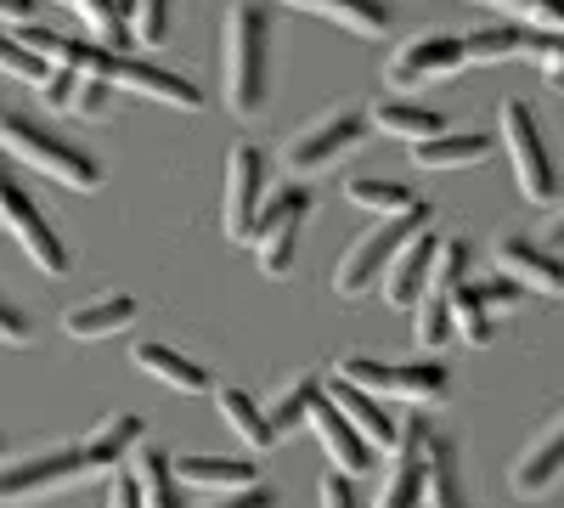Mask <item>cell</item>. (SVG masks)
I'll return each instance as SVG.
<instances>
[{
	"instance_id": "cell-1",
	"label": "cell",
	"mask_w": 564,
	"mask_h": 508,
	"mask_svg": "<svg viewBox=\"0 0 564 508\" xmlns=\"http://www.w3.org/2000/svg\"><path fill=\"white\" fill-rule=\"evenodd\" d=\"M276 97V23L265 0H226L220 12V102L231 119H265Z\"/></svg>"
},
{
	"instance_id": "cell-2",
	"label": "cell",
	"mask_w": 564,
	"mask_h": 508,
	"mask_svg": "<svg viewBox=\"0 0 564 508\" xmlns=\"http://www.w3.org/2000/svg\"><path fill=\"white\" fill-rule=\"evenodd\" d=\"M0 153H7L12 164H29L40 175L63 181L68 193H97L102 181H108V170H102L97 153H85L79 142H68V136L45 130V125H34L23 114H0Z\"/></svg>"
},
{
	"instance_id": "cell-3",
	"label": "cell",
	"mask_w": 564,
	"mask_h": 508,
	"mask_svg": "<svg viewBox=\"0 0 564 508\" xmlns=\"http://www.w3.org/2000/svg\"><path fill=\"white\" fill-rule=\"evenodd\" d=\"M0 233H7L23 255H29V266L34 271H45V277H68V244H63V233L52 220H45V209L34 204V193L18 181V170H12V159L0 153Z\"/></svg>"
},
{
	"instance_id": "cell-4",
	"label": "cell",
	"mask_w": 564,
	"mask_h": 508,
	"mask_svg": "<svg viewBox=\"0 0 564 508\" xmlns=\"http://www.w3.org/2000/svg\"><path fill=\"white\" fill-rule=\"evenodd\" d=\"M334 374L367 396H395L412 407H441L452 396V374L446 361L423 356V361H379V356H339Z\"/></svg>"
},
{
	"instance_id": "cell-5",
	"label": "cell",
	"mask_w": 564,
	"mask_h": 508,
	"mask_svg": "<svg viewBox=\"0 0 564 508\" xmlns=\"http://www.w3.org/2000/svg\"><path fill=\"white\" fill-rule=\"evenodd\" d=\"M85 74L108 79L113 90H130V97H148V102H164V108H181V114H204V90L186 74H170V68H159L148 57L113 52V45H102V40H90Z\"/></svg>"
},
{
	"instance_id": "cell-6",
	"label": "cell",
	"mask_w": 564,
	"mask_h": 508,
	"mask_svg": "<svg viewBox=\"0 0 564 508\" xmlns=\"http://www.w3.org/2000/svg\"><path fill=\"white\" fill-rule=\"evenodd\" d=\"M423 226H430V204H417V209H406V215H384V220H372L367 233L339 255V266H334V294H339V300H361V294L384 277L390 255H395L412 233H423Z\"/></svg>"
},
{
	"instance_id": "cell-7",
	"label": "cell",
	"mask_w": 564,
	"mask_h": 508,
	"mask_svg": "<svg viewBox=\"0 0 564 508\" xmlns=\"http://www.w3.org/2000/svg\"><path fill=\"white\" fill-rule=\"evenodd\" d=\"M367 130H372L367 108L339 102V108L316 114L305 130H294V136H289V148H282V164H289L294 175H327V170L345 164V159L367 142Z\"/></svg>"
},
{
	"instance_id": "cell-8",
	"label": "cell",
	"mask_w": 564,
	"mask_h": 508,
	"mask_svg": "<svg viewBox=\"0 0 564 508\" xmlns=\"http://www.w3.org/2000/svg\"><path fill=\"white\" fill-rule=\"evenodd\" d=\"M497 136H502V153L513 164V181H520V193L531 204H553L558 193V170H553V153H547V136L531 114L525 97H508L497 108Z\"/></svg>"
},
{
	"instance_id": "cell-9",
	"label": "cell",
	"mask_w": 564,
	"mask_h": 508,
	"mask_svg": "<svg viewBox=\"0 0 564 508\" xmlns=\"http://www.w3.org/2000/svg\"><path fill=\"white\" fill-rule=\"evenodd\" d=\"M85 480H90V469H85L79 446H45L29 457H7L0 464V508H29L57 491H74Z\"/></svg>"
},
{
	"instance_id": "cell-10",
	"label": "cell",
	"mask_w": 564,
	"mask_h": 508,
	"mask_svg": "<svg viewBox=\"0 0 564 508\" xmlns=\"http://www.w3.org/2000/svg\"><path fill=\"white\" fill-rule=\"evenodd\" d=\"M265 193H271V159L260 142H231L226 148V204H220V233L231 244H249L254 238V220L265 209Z\"/></svg>"
},
{
	"instance_id": "cell-11",
	"label": "cell",
	"mask_w": 564,
	"mask_h": 508,
	"mask_svg": "<svg viewBox=\"0 0 564 508\" xmlns=\"http://www.w3.org/2000/svg\"><path fill=\"white\" fill-rule=\"evenodd\" d=\"M305 220H311V187H276L265 193V209L254 220V260L265 277H289L294 271V255H300V233H305Z\"/></svg>"
},
{
	"instance_id": "cell-12",
	"label": "cell",
	"mask_w": 564,
	"mask_h": 508,
	"mask_svg": "<svg viewBox=\"0 0 564 508\" xmlns=\"http://www.w3.org/2000/svg\"><path fill=\"white\" fill-rule=\"evenodd\" d=\"M468 63H463V34H446V29H423L412 40H401L390 52V90L395 97H412L423 85H441V79H457Z\"/></svg>"
},
{
	"instance_id": "cell-13",
	"label": "cell",
	"mask_w": 564,
	"mask_h": 508,
	"mask_svg": "<svg viewBox=\"0 0 564 508\" xmlns=\"http://www.w3.org/2000/svg\"><path fill=\"white\" fill-rule=\"evenodd\" d=\"M468 277V244L463 238H441L435 249V271L423 294L412 300V328H417V345H446L452 339V289Z\"/></svg>"
},
{
	"instance_id": "cell-14",
	"label": "cell",
	"mask_w": 564,
	"mask_h": 508,
	"mask_svg": "<svg viewBox=\"0 0 564 508\" xmlns=\"http://www.w3.org/2000/svg\"><path fill=\"white\" fill-rule=\"evenodd\" d=\"M525 300V289L513 277H491V283H463L452 289V334L463 345H491L497 334V311H513Z\"/></svg>"
},
{
	"instance_id": "cell-15",
	"label": "cell",
	"mask_w": 564,
	"mask_h": 508,
	"mask_svg": "<svg viewBox=\"0 0 564 508\" xmlns=\"http://www.w3.org/2000/svg\"><path fill=\"white\" fill-rule=\"evenodd\" d=\"M491 255H497V271L513 277L525 294H564V255H553L547 244L525 233H497Z\"/></svg>"
},
{
	"instance_id": "cell-16",
	"label": "cell",
	"mask_w": 564,
	"mask_h": 508,
	"mask_svg": "<svg viewBox=\"0 0 564 508\" xmlns=\"http://www.w3.org/2000/svg\"><path fill=\"white\" fill-rule=\"evenodd\" d=\"M423 435H430V424L412 412L390 446V475H384V491L372 508H423Z\"/></svg>"
},
{
	"instance_id": "cell-17",
	"label": "cell",
	"mask_w": 564,
	"mask_h": 508,
	"mask_svg": "<svg viewBox=\"0 0 564 508\" xmlns=\"http://www.w3.org/2000/svg\"><path fill=\"white\" fill-rule=\"evenodd\" d=\"M558 475H564V412H553V419L525 441V452L513 457V469H508V486L520 497H542Z\"/></svg>"
},
{
	"instance_id": "cell-18",
	"label": "cell",
	"mask_w": 564,
	"mask_h": 508,
	"mask_svg": "<svg viewBox=\"0 0 564 508\" xmlns=\"http://www.w3.org/2000/svg\"><path fill=\"white\" fill-rule=\"evenodd\" d=\"M435 249H441V233L435 226H423V233H412L395 255H390V266H384V300L395 305V311H412V300L423 294V283H430V271H435Z\"/></svg>"
},
{
	"instance_id": "cell-19",
	"label": "cell",
	"mask_w": 564,
	"mask_h": 508,
	"mask_svg": "<svg viewBox=\"0 0 564 508\" xmlns=\"http://www.w3.org/2000/svg\"><path fill=\"white\" fill-rule=\"evenodd\" d=\"M322 396L334 401L345 419L356 424V435L372 446V452H390L395 446V435H401V419H390V407L379 401V396H367V390H356V385H345L339 374H327L322 379Z\"/></svg>"
},
{
	"instance_id": "cell-20",
	"label": "cell",
	"mask_w": 564,
	"mask_h": 508,
	"mask_svg": "<svg viewBox=\"0 0 564 508\" xmlns=\"http://www.w3.org/2000/svg\"><path fill=\"white\" fill-rule=\"evenodd\" d=\"M305 430L322 441V452H327V464H334L339 475H361L367 469V457H372V446L356 435V424L345 419V412L327 401V396H316L311 401V419H305Z\"/></svg>"
},
{
	"instance_id": "cell-21",
	"label": "cell",
	"mask_w": 564,
	"mask_h": 508,
	"mask_svg": "<svg viewBox=\"0 0 564 508\" xmlns=\"http://www.w3.org/2000/svg\"><path fill=\"white\" fill-rule=\"evenodd\" d=\"M141 435H148V424H141L135 412H108V419L79 441V457H85L90 480H97V475L108 480L113 469H124V464H130V452L141 446Z\"/></svg>"
},
{
	"instance_id": "cell-22",
	"label": "cell",
	"mask_w": 564,
	"mask_h": 508,
	"mask_svg": "<svg viewBox=\"0 0 564 508\" xmlns=\"http://www.w3.org/2000/svg\"><path fill=\"white\" fill-rule=\"evenodd\" d=\"M423 508H475L463 486V464H457V441L430 430L423 435Z\"/></svg>"
},
{
	"instance_id": "cell-23",
	"label": "cell",
	"mask_w": 564,
	"mask_h": 508,
	"mask_svg": "<svg viewBox=\"0 0 564 508\" xmlns=\"http://www.w3.org/2000/svg\"><path fill=\"white\" fill-rule=\"evenodd\" d=\"M276 7H294V12H311V18H327L361 40H384L395 29V12L390 0H276Z\"/></svg>"
},
{
	"instance_id": "cell-24",
	"label": "cell",
	"mask_w": 564,
	"mask_h": 508,
	"mask_svg": "<svg viewBox=\"0 0 564 508\" xmlns=\"http://www.w3.org/2000/svg\"><path fill=\"white\" fill-rule=\"evenodd\" d=\"M170 469L181 486H204V491H243L260 486V469L249 457H215V452H181L170 457Z\"/></svg>"
},
{
	"instance_id": "cell-25",
	"label": "cell",
	"mask_w": 564,
	"mask_h": 508,
	"mask_svg": "<svg viewBox=\"0 0 564 508\" xmlns=\"http://www.w3.org/2000/svg\"><path fill=\"white\" fill-rule=\"evenodd\" d=\"M130 322H135V300L124 289H113V294H90V300L68 305L63 311V334L68 339H108V334H124Z\"/></svg>"
},
{
	"instance_id": "cell-26",
	"label": "cell",
	"mask_w": 564,
	"mask_h": 508,
	"mask_svg": "<svg viewBox=\"0 0 564 508\" xmlns=\"http://www.w3.org/2000/svg\"><path fill=\"white\" fill-rule=\"evenodd\" d=\"M130 361H135L148 379H159L164 390H175V396H204V390H215L209 367L193 361V356H181V350H170V345H135Z\"/></svg>"
},
{
	"instance_id": "cell-27",
	"label": "cell",
	"mask_w": 564,
	"mask_h": 508,
	"mask_svg": "<svg viewBox=\"0 0 564 508\" xmlns=\"http://www.w3.org/2000/svg\"><path fill=\"white\" fill-rule=\"evenodd\" d=\"M491 148H497V136L446 125L441 136H430V142H412V164H423V170H468V164H486Z\"/></svg>"
},
{
	"instance_id": "cell-28",
	"label": "cell",
	"mask_w": 564,
	"mask_h": 508,
	"mask_svg": "<svg viewBox=\"0 0 564 508\" xmlns=\"http://www.w3.org/2000/svg\"><path fill=\"white\" fill-rule=\"evenodd\" d=\"M367 119H372V130L401 136L406 148H412V142H430V136H441V130H446V114L423 108V102H412V97H384V102H372V108H367Z\"/></svg>"
},
{
	"instance_id": "cell-29",
	"label": "cell",
	"mask_w": 564,
	"mask_h": 508,
	"mask_svg": "<svg viewBox=\"0 0 564 508\" xmlns=\"http://www.w3.org/2000/svg\"><path fill=\"white\" fill-rule=\"evenodd\" d=\"M130 475H135L141 508H181V480L170 469V452L164 446H135L130 452Z\"/></svg>"
},
{
	"instance_id": "cell-30",
	"label": "cell",
	"mask_w": 564,
	"mask_h": 508,
	"mask_svg": "<svg viewBox=\"0 0 564 508\" xmlns=\"http://www.w3.org/2000/svg\"><path fill=\"white\" fill-rule=\"evenodd\" d=\"M531 34L525 23H491V29H475V34H463V63H475V68H491V63H508V57H525L531 52Z\"/></svg>"
},
{
	"instance_id": "cell-31",
	"label": "cell",
	"mask_w": 564,
	"mask_h": 508,
	"mask_svg": "<svg viewBox=\"0 0 564 508\" xmlns=\"http://www.w3.org/2000/svg\"><path fill=\"white\" fill-rule=\"evenodd\" d=\"M322 396V379L316 374H300V379H289L276 390V401L265 407V430H271V441H289V435H300L305 430V419H311V401Z\"/></svg>"
},
{
	"instance_id": "cell-32",
	"label": "cell",
	"mask_w": 564,
	"mask_h": 508,
	"mask_svg": "<svg viewBox=\"0 0 564 508\" xmlns=\"http://www.w3.org/2000/svg\"><path fill=\"white\" fill-rule=\"evenodd\" d=\"M215 407H220V419H226V430L238 435L249 452H271L276 441H271V430H265V407L249 396V390H238V385H226V390H215Z\"/></svg>"
},
{
	"instance_id": "cell-33",
	"label": "cell",
	"mask_w": 564,
	"mask_h": 508,
	"mask_svg": "<svg viewBox=\"0 0 564 508\" xmlns=\"http://www.w3.org/2000/svg\"><path fill=\"white\" fill-rule=\"evenodd\" d=\"M345 198L356 204V209H367V215H406V209H417L423 198L406 187V181H390V175H350L345 181Z\"/></svg>"
},
{
	"instance_id": "cell-34",
	"label": "cell",
	"mask_w": 564,
	"mask_h": 508,
	"mask_svg": "<svg viewBox=\"0 0 564 508\" xmlns=\"http://www.w3.org/2000/svg\"><path fill=\"white\" fill-rule=\"evenodd\" d=\"M124 34L141 45V52H159L170 40V0H130L124 7Z\"/></svg>"
},
{
	"instance_id": "cell-35",
	"label": "cell",
	"mask_w": 564,
	"mask_h": 508,
	"mask_svg": "<svg viewBox=\"0 0 564 508\" xmlns=\"http://www.w3.org/2000/svg\"><path fill=\"white\" fill-rule=\"evenodd\" d=\"M475 7H491L525 29H542V34H558L564 29V0H475Z\"/></svg>"
},
{
	"instance_id": "cell-36",
	"label": "cell",
	"mask_w": 564,
	"mask_h": 508,
	"mask_svg": "<svg viewBox=\"0 0 564 508\" xmlns=\"http://www.w3.org/2000/svg\"><path fill=\"white\" fill-rule=\"evenodd\" d=\"M113 102H119V90L108 79H97V74H85L79 90H74V102H68V114L85 119V125H102V119H113Z\"/></svg>"
},
{
	"instance_id": "cell-37",
	"label": "cell",
	"mask_w": 564,
	"mask_h": 508,
	"mask_svg": "<svg viewBox=\"0 0 564 508\" xmlns=\"http://www.w3.org/2000/svg\"><path fill=\"white\" fill-rule=\"evenodd\" d=\"M0 74H12V79H23V85H40V79H45V63L29 52L18 34L0 29Z\"/></svg>"
},
{
	"instance_id": "cell-38",
	"label": "cell",
	"mask_w": 564,
	"mask_h": 508,
	"mask_svg": "<svg viewBox=\"0 0 564 508\" xmlns=\"http://www.w3.org/2000/svg\"><path fill=\"white\" fill-rule=\"evenodd\" d=\"M79 68H68V63H52V68H45V79L34 85L40 90V102L45 108H52V114H68V102H74V90H79Z\"/></svg>"
},
{
	"instance_id": "cell-39",
	"label": "cell",
	"mask_w": 564,
	"mask_h": 508,
	"mask_svg": "<svg viewBox=\"0 0 564 508\" xmlns=\"http://www.w3.org/2000/svg\"><path fill=\"white\" fill-rule=\"evenodd\" d=\"M525 57H536V68H542V79L553 85V90H564V29L558 34H531V52Z\"/></svg>"
},
{
	"instance_id": "cell-40",
	"label": "cell",
	"mask_w": 564,
	"mask_h": 508,
	"mask_svg": "<svg viewBox=\"0 0 564 508\" xmlns=\"http://www.w3.org/2000/svg\"><path fill=\"white\" fill-rule=\"evenodd\" d=\"M0 345H12V350L34 345V322H29V311L12 305L7 294H0Z\"/></svg>"
},
{
	"instance_id": "cell-41",
	"label": "cell",
	"mask_w": 564,
	"mask_h": 508,
	"mask_svg": "<svg viewBox=\"0 0 564 508\" xmlns=\"http://www.w3.org/2000/svg\"><path fill=\"white\" fill-rule=\"evenodd\" d=\"M316 508H361L350 475H339V469H334V475H322V480H316Z\"/></svg>"
},
{
	"instance_id": "cell-42",
	"label": "cell",
	"mask_w": 564,
	"mask_h": 508,
	"mask_svg": "<svg viewBox=\"0 0 564 508\" xmlns=\"http://www.w3.org/2000/svg\"><path fill=\"white\" fill-rule=\"evenodd\" d=\"M102 508H141V491H135V475H130V464L108 475V502H102Z\"/></svg>"
},
{
	"instance_id": "cell-43",
	"label": "cell",
	"mask_w": 564,
	"mask_h": 508,
	"mask_svg": "<svg viewBox=\"0 0 564 508\" xmlns=\"http://www.w3.org/2000/svg\"><path fill=\"white\" fill-rule=\"evenodd\" d=\"M215 508H282L271 486H243V491H226Z\"/></svg>"
},
{
	"instance_id": "cell-44",
	"label": "cell",
	"mask_w": 564,
	"mask_h": 508,
	"mask_svg": "<svg viewBox=\"0 0 564 508\" xmlns=\"http://www.w3.org/2000/svg\"><path fill=\"white\" fill-rule=\"evenodd\" d=\"M40 0H0V23H34Z\"/></svg>"
},
{
	"instance_id": "cell-45",
	"label": "cell",
	"mask_w": 564,
	"mask_h": 508,
	"mask_svg": "<svg viewBox=\"0 0 564 508\" xmlns=\"http://www.w3.org/2000/svg\"><path fill=\"white\" fill-rule=\"evenodd\" d=\"M0 464H7V430H0Z\"/></svg>"
},
{
	"instance_id": "cell-46",
	"label": "cell",
	"mask_w": 564,
	"mask_h": 508,
	"mask_svg": "<svg viewBox=\"0 0 564 508\" xmlns=\"http://www.w3.org/2000/svg\"><path fill=\"white\" fill-rule=\"evenodd\" d=\"M113 7H119V12H124V7H130V0H113Z\"/></svg>"
}]
</instances>
